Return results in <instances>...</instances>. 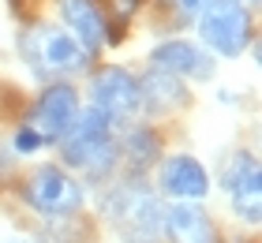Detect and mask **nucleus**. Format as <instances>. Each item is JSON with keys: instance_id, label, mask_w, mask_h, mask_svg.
I'll return each instance as SVG.
<instances>
[{"instance_id": "obj_15", "label": "nucleus", "mask_w": 262, "mask_h": 243, "mask_svg": "<svg viewBox=\"0 0 262 243\" xmlns=\"http://www.w3.org/2000/svg\"><path fill=\"white\" fill-rule=\"evenodd\" d=\"M41 146H45V142L34 135L30 127H19V135H15V150H19V153H34V150H41Z\"/></svg>"}, {"instance_id": "obj_11", "label": "nucleus", "mask_w": 262, "mask_h": 243, "mask_svg": "<svg viewBox=\"0 0 262 243\" xmlns=\"http://www.w3.org/2000/svg\"><path fill=\"white\" fill-rule=\"evenodd\" d=\"M161 232H169L176 243H217L213 221L191 202L161 206Z\"/></svg>"}, {"instance_id": "obj_5", "label": "nucleus", "mask_w": 262, "mask_h": 243, "mask_svg": "<svg viewBox=\"0 0 262 243\" xmlns=\"http://www.w3.org/2000/svg\"><path fill=\"white\" fill-rule=\"evenodd\" d=\"M23 56L38 71H71L86 53L60 27H30V34H23Z\"/></svg>"}, {"instance_id": "obj_12", "label": "nucleus", "mask_w": 262, "mask_h": 243, "mask_svg": "<svg viewBox=\"0 0 262 243\" xmlns=\"http://www.w3.org/2000/svg\"><path fill=\"white\" fill-rule=\"evenodd\" d=\"M60 15L75 34V45L82 53H98L105 45V19L94 0H60Z\"/></svg>"}, {"instance_id": "obj_9", "label": "nucleus", "mask_w": 262, "mask_h": 243, "mask_svg": "<svg viewBox=\"0 0 262 243\" xmlns=\"http://www.w3.org/2000/svg\"><path fill=\"white\" fill-rule=\"evenodd\" d=\"M154 71H165V75L176 79H210L213 75V56H206L202 49H195L191 41H165L150 53Z\"/></svg>"}, {"instance_id": "obj_14", "label": "nucleus", "mask_w": 262, "mask_h": 243, "mask_svg": "<svg viewBox=\"0 0 262 243\" xmlns=\"http://www.w3.org/2000/svg\"><path fill=\"white\" fill-rule=\"evenodd\" d=\"M120 153L127 157V165H131V172H135V180H142L139 172H142V168H150V161H158L161 146H158V135H154V131L135 127V131H127V139L120 142Z\"/></svg>"}, {"instance_id": "obj_4", "label": "nucleus", "mask_w": 262, "mask_h": 243, "mask_svg": "<svg viewBox=\"0 0 262 243\" xmlns=\"http://www.w3.org/2000/svg\"><path fill=\"white\" fill-rule=\"evenodd\" d=\"M82 198H86V191H82V184H75L68 172H60V168H38L27 187H23V202L30 206V210H38L45 217H68L75 213Z\"/></svg>"}, {"instance_id": "obj_2", "label": "nucleus", "mask_w": 262, "mask_h": 243, "mask_svg": "<svg viewBox=\"0 0 262 243\" xmlns=\"http://www.w3.org/2000/svg\"><path fill=\"white\" fill-rule=\"evenodd\" d=\"M101 210L124 243H158L161 239V206L154 198V191L135 176L116 184L105 194Z\"/></svg>"}, {"instance_id": "obj_10", "label": "nucleus", "mask_w": 262, "mask_h": 243, "mask_svg": "<svg viewBox=\"0 0 262 243\" xmlns=\"http://www.w3.org/2000/svg\"><path fill=\"white\" fill-rule=\"evenodd\" d=\"M161 187L176 202H195L210 191V176L195 157L176 153V157H165V165H161Z\"/></svg>"}, {"instance_id": "obj_3", "label": "nucleus", "mask_w": 262, "mask_h": 243, "mask_svg": "<svg viewBox=\"0 0 262 243\" xmlns=\"http://www.w3.org/2000/svg\"><path fill=\"white\" fill-rule=\"evenodd\" d=\"M199 15H202L199 34L210 45V53H217V56H240L244 53L247 34H251V19H247L240 0H210Z\"/></svg>"}, {"instance_id": "obj_16", "label": "nucleus", "mask_w": 262, "mask_h": 243, "mask_svg": "<svg viewBox=\"0 0 262 243\" xmlns=\"http://www.w3.org/2000/svg\"><path fill=\"white\" fill-rule=\"evenodd\" d=\"M172 4L180 8V11H202V8L210 4V0H172Z\"/></svg>"}, {"instance_id": "obj_6", "label": "nucleus", "mask_w": 262, "mask_h": 243, "mask_svg": "<svg viewBox=\"0 0 262 243\" xmlns=\"http://www.w3.org/2000/svg\"><path fill=\"white\" fill-rule=\"evenodd\" d=\"M75 116H79V97H75V90H71L68 82H56V86H49V90L38 97V105H34L27 127L41 142H53V139H64V131L75 124Z\"/></svg>"}, {"instance_id": "obj_8", "label": "nucleus", "mask_w": 262, "mask_h": 243, "mask_svg": "<svg viewBox=\"0 0 262 243\" xmlns=\"http://www.w3.org/2000/svg\"><path fill=\"white\" fill-rule=\"evenodd\" d=\"M90 97H94V108L105 113L109 120L131 116V113H139V79H131L124 68H105L94 79Z\"/></svg>"}, {"instance_id": "obj_1", "label": "nucleus", "mask_w": 262, "mask_h": 243, "mask_svg": "<svg viewBox=\"0 0 262 243\" xmlns=\"http://www.w3.org/2000/svg\"><path fill=\"white\" fill-rule=\"evenodd\" d=\"M116 120H109L98 108H86L82 116H75V124L64 131L60 139V157L71 168H86L94 180L109 176L116 161H120V142L113 131Z\"/></svg>"}, {"instance_id": "obj_7", "label": "nucleus", "mask_w": 262, "mask_h": 243, "mask_svg": "<svg viewBox=\"0 0 262 243\" xmlns=\"http://www.w3.org/2000/svg\"><path fill=\"white\" fill-rule=\"evenodd\" d=\"M225 191L232 198V210L244 217L247 225H258L262 217V176H258V161L255 153H236L229 168H225Z\"/></svg>"}, {"instance_id": "obj_13", "label": "nucleus", "mask_w": 262, "mask_h": 243, "mask_svg": "<svg viewBox=\"0 0 262 243\" xmlns=\"http://www.w3.org/2000/svg\"><path fill=\"white\" fill-rule=\"evenodd\" d=\"M180 105H187V90L176 75H165V71H154L146 82H139V108H146L150 116H165L176 113Z\"/></svg>"}]
</instances>
